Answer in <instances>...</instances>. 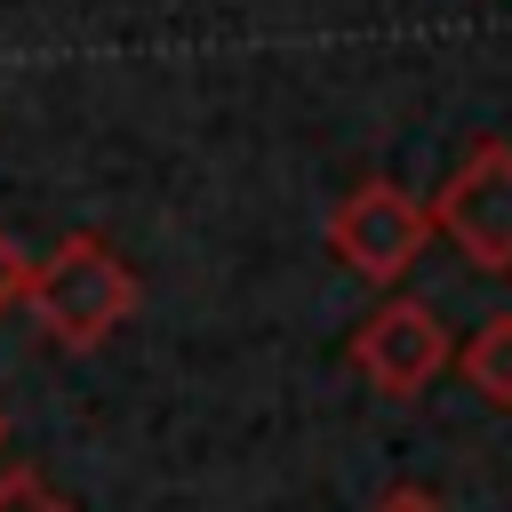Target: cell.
Segmentation results:
<instances>
[{
	"label": "cell",
	"mask_w": 512,
	"mask_h": 512,
	"mask_svg": "<svg viewBox=\"0 0 512 512\" xmlns=\"http://www.w3.org/2000/svg\"><path fill=\"white\" fill-rule=\"evenodd\" d=\"M136 264L112 248V240H96V232H72V240H56L40 264H24V312L40 320V336L48 344H64V352H96L128 312H136Z\"/></svg>",
	"instance_id": "6da1fadb"
},
{
	"label": "cell",
	"mask_w": 512,
	"mask_h": 512,
	"mask_svg": "<svg viewBox=\"0 0 512 512\" xmlns=\"http://www.w3.org/2000/svg\"><path fill=\"white\" fill-rule=\"evenodd\" d=\"M424 240H432V200H416V192L392 184V176H360V184L328 208V256H336L344 272L376 280V288L408 280L416 256H424Z\"/></svg>",
	"instance_id": "7a4b0ae2"
},
{
	"label": "cell",
	"mask_w": 512,
	"mask_h": 512,
	"mask_svg": "<svg viewBox=\"0 0 512 512\" xmlns=\"http://www.w3.org/2000/svg\"><path fill=\"white\" fill-rule=\"evenodd\" d=\"M432 232H448L464 264L512 272V144L504 136H480L456 160V176L432 192Z\"/></svg>",
	"instance_id": "3957f363"
},
{
	"label": "cell",
	"mask_w": 512,
	"mask_h": 512,
	"mask_svg": "<svg viewBox=\"0 0 512 512\" xmlns=\"http://www.w3.org/2000/svg\"><path fill=\"white\" fill-rule=\"evenodd\" d=\"M448 360H456V336H448V320H440L432 304H416V296H384V304L352 328V368H360L384 400H416Z\"/></svg>",
	"instance_id": "277c9868"
},
{
	"label": "cell",
	"mask_w": 512,
	"mask_h": 512,
	"mask_svg": "<svg viewBox=\"0 0 512 512\" xmlns=\"http://www.w3.org/2000/svg\"><path fill=\"white\" fill-rule=\"evenodd\" d=\"M488 408H504L512 416V312H496V320H480L464 344H456V360H448Z\"/></svg>",
	"instance_id": "5b68a950"
},
{
	"label": "cell",
	"mask_w": 512,
	"mask_h": 512,
	"mask_svg": "<svg viewBox=\"0 0 512 512\" xmlns=\"http://www.w3.org/2000/svg\"><path fill=\"white\" fill-rule=\"evenodd\" d=\"M0 512H72V504H56V496H48V480L16 464V472H0Z\"/></svg>",
	"instance_id": "8992f818"
},
{
	"label": "cell",
	"mask_w": 512,
	"mask_h": 512,
	"mask_svg": "<svg viewBox=\"0 0 512 512\" xmlns=\"http://www.w3.org/2000/svg\"><path fill=\"white\" fill-rule=\"evenodd\" d=\"M368 512H448V504H440L432 488H384V496H376Z\"/></svg>",
	"instance_id": "52a82bcc"
},
{
	"label": "cell",
	"mask_w": 512,
	"mask_h": 512,
	"mask_svg": "<svg viewBox=\"0 0 512 512\" xmlns=\"http://www.w3.org/2000/svg\"><path fill=\"white\" fill-rule=\"evenodd\" d=\"M16 296H24V248H16L8 232H0V312H8Z\"/></svg>",
	"instance_id": "ba28073f"
},
{
	"label": "cell",
	"mask_w": 512,
	"mask_h": 512,
	"mask_svg": "<svg viewBox=\"0 0 512 512\" xmlns=\"http://www.w3.org/2000/svg\"><path fill=\"white\" fill-rule=\"evenodd\" d=\"M0 440H8V416H0Z\"/></svg>",
	"instance_id": "9c48e42d"
}]
</instances>
